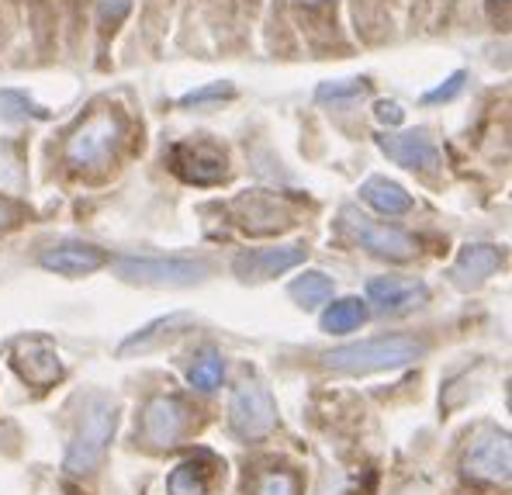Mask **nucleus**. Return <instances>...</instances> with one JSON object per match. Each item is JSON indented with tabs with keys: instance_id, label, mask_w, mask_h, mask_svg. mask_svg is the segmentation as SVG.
Listing matches in <instances>:
<instances>
[{
	"instance_id": "nucleus-1",
	"label": "nucleus",
	"mask_w": 512,
	"mask_h": 495,
	"mask_svg": "<svg viewBox=\"0 0 512 495\" xmlns=\"http://www.w3.org/2000/svg\"><path fill=\"white\" fill-rule=\"evenodd\" d=\"M426 357V343L416 336H374V340L346 343L322 354V364L329 371L343 374H371V371H391V367L416 364Z\"/></svg>"
},
{
	"instance_id": "nucleus-2",
	"label": "nucleus",
	"mask_w": 512,
	"mask_h": 495,
	"mask_svg": "<svg viewBox=\"0 0 512 495\" xmlns=\"http://www.w3.org/2000/svg\"><path fill=\"white\" fill-rule=\"evenodd\" d=\"M115 423H118L115 399L111 395H90L84 409H80V423L70 447H66L63 468L70 475H90L104 461V450H108L111 437H115Z\"/></svg>"
},
{
	"instance_id": "nucleus-3",
	"label": "nucleus",
	"mask_w": 512,
	"mask_h": 495,
	"mask_svg": "<svg viewBox=\"0 0 512 495\" xmlns=\"http://www.w3.org/2000/svg\"><path fill=\"white\" fill-rule=\"evenodd\" d=\"M115 274L128 284H146V288H191L208 277V264L180 257H122Z\"/></svg>"
},
{
	"instance_id": "nucleus-4",
	"label": "nucleus",
	"mask_w": 512,
	"mask_h": 495,
	"mask_svg": "<svg viewBox=\"0 0 512 495\" xmlns=\"http://www.w3.org/2000/svg\"><path fill=\"white\" fill-rule=\"evenodd\" d=\"M340 229L353 243H360L364 250H371L374 257H388V260H409L416 257V239L409 232L395 229L388 222H374L367 215H360L357 208H343L340 212Z\"/></svg>"
},
{
	"instance_id": "nucleus-5",
	"label": "nucleus",
	"mask_w": 512,
	"mask_h": 495,
	"mask_svg": "<svg viewBox=\"0 0 512 495\" xmlns=\"http://www.w3.org/2000/svg\"><path fill=\"white\" fill-rule=\"evenodd\" d=\"M229 423L243 440H260L277 426V402L260 381H243L232 392Z\"/></svg>"
},
{
	"instance_id": "nucleus-6",
	"label": "nucleus",
	"mask_w": 512,
	"mask_h": 495,
	"mask_svg": "<svg viewBox=\"0 0 512 495\" xmlns=\"http://www.w3.org/2000/svg\"><path fill=\"white\" fill-rule=\"evenodd\" d=\"M118 132H122V125H118V118L111 115V111L90 115L87 122L70 135V142H66V163L77 170L104 163L111 156V149H115Z\"/></svg>"
},
{
	"instance_id": "nucleus-7",
	"label": "nucleus",
	"mask_w": 512,
	"mask_h": 495,
	"mask_svg": "<svg viewBox=\"0 0 512 495\" xmlns=\"http://www.w3.org/2000/svg\"><path fill=\"white\" fill-rule=\"evenodd\" d=\"M11 364L21 374V381L32 388H52L63 378V360L59 350L45 336H21L11 347Z\"/></svg>"
},
{
	"instance_id": "nucleus-8",
	"label": "nucleus",
	"mask_w": 512,
	"mask_h": 495,
	"mask_svg": "<svg viewBox=\"0 0 512 495\" xmlns=\"http://www.w3.org/2000/svg\"><path fill=\"white\" fill-rule=\"evenodd\" d=\"M512 471V447L509 433L502 430H485L464 454V475L478 478V482H509Z\"/></svg>"
},
{
	"instance_id": "nucleus-9",
	"label": "nucleus",
	"mask_w": 512,
	"mask_h": 495,
	"mask_svg": "<svg viewBox=\"0 0 512 495\" xmlns=\"http://www.w3.org/2000/svg\"><path fill=\"white\" fill-rule=\"evenodd\" d=\"M170 163L180 180L198 184V187L218 184V180L229 177L225 153H218V149L208 146V142H177V146L170 149Z\"/></svg>"
},
{
	"instance_id": "nucleus-10",
	"label": "nucleus",
	"mask_w": 512,
	"mask_h": 495,
	"mask_svg": "<svg viewBox=\"0 0 512 495\" xmlns=\"http://www.w3.org/2000/svg\"><path fill=\"white\" fill-rule=\"evenodd\" d=\"M187 430V409L173 395H156L142 409V437L153 447H173Z\"/></svg>"
},
{
	"instance_id": "nucleus-11",
	"label": "nucleus",
	"mask_w": 512,
	"mask_h": 495,
	"mask_svg": "<svg viewBox=\"0 0 512 495\" xmlns=\"http://www.w3.org/2000/svg\"><path fill=\"white\" fill-rule=\"evenodd\" d=\"M381 153L388 160H395L398 167L405 170H436L440 167V149L436 142L429 139L426 129H416V132H398V135H381L378 139Z\"/></svg>"
},
{
	"instance_id": "nucleus-12",
	"label": "nucleus",
	"mask_w": 512,
	"mask_h": 495,
	"mask_svg": "<svg viewBox=\"0 0 512 495\" xmlns=\"http://www.w3.org/2000/svg\"><path fill=\"white\" fill-rule=\"evenodd\" d=\"M367 298L378 312H412L429 302V288L416 277H374L367 281Z\"/></svg>"
},
{
	"instance_id": "nucleus-13",
	"label": "nucleus",
	"mask_w": 512,
	"mask_h": 495,
	"mask_svg": "<svg viewBox=\"0 0 512 495\" xmlns=\"http://www.w3.org/2000/svg\"><path fill=\"white\" fill-rule=\"evenodd\" d=\"M301 260H305V246H270V250L239 253L232 260V270H236L239 281H267V277H277L284 270L298 267Z\"/></svg>"
},
{
	"instance_id": "nucleus-14",
	"label": "nucleus",
	"mask_w": 512,
	"mask_h": 495,
	"mask_svg": "<svg viewBox=\"0 0 512 495\" xmlns=\"http://www.w3.org/2000/svg\"><path fill=\"white\" fill-rule=\"evenodd\" d=\"M499 267H502V250H499V246H492V243H468L461 253H457L454 264H450L447 277L457 284V288L471 291V288H478V284H485Z\"/></svg>"
},
{
	"instance_id": "nucleus-15",
	"label": "nucleus",
	"mask_w": 512,
	"mask_h": 495,
	"mask_svg": "<svg viewBox=\"0 0 512 495\" xmlns=\"http://www.w3.org/2000/svg\"><path fill=\"white\" fill-rule=\"evenodd\" d=\"M39 264L45 270H56V274H66V277H84V274H94V270H101L108 264V257H104V250H97V246L90 243H56L49 246V250L39 253Z\"/></svg>"
},
{
	"instance_id": "nucleus-16",
	"label": "nucleus",
	"mask_w": 512,
	"mask_h": 495,
	"mask_svg": "<svg viewBox=\"0 0 512 495\" xmlns=\"http://www.w3.org/2000/svg\"><path fill=\"white\" fill-rule=\"evenodd\" d=\"M215 471H218V464L212 454L191 457V461L173 468V475L167 478V489L170 495H212Z\"/></svg>"
},
{
	"instance_id": "nucleus-17",
	"label": "nucleus",
	"mask_w": 512,
	"mask_h": 495,
	"mask_svg": "<svg viewBox=\"0 0 512 495\" xmlns=\"http://www.w3.org/2000/svg\"><path fill=\"white\" fill-rule=\"evenodd\" d=\"M360 198L381 215H405L412 208V194H405V187L388 177H367L360 187Z\"/></svg>"
},
{
	"instance_id": "nucleus-18",
	"label": "nucleus",
	"mask_w": 512,
	"mask_h": 495,
	"mask_svg": "<svg viewBox=\"0 0 512 495\" xmlns=\"http://www.w3.org/2000/svg\"><path fill=\"white\" fill-rule=\"evenodd\" d=\"M288 291L301 309H319V305H326L333 298V277L322 274V270H305V274L291 281Z\"/></svg>"
},
{
	"instance_id": "nucleus-19",
	"label": "nucleus",
	"mask_w": 512,
	"mask_h": 495,
	"mask_svg": "<svg viewBox=\"0 0 512 495\" xmlns=\"http://www.w3.org/2000/svg\"><path fill=\"white\" fill-rule=\"evenodd\" d=\"M367 322V305L360 298H340L322 312V329L326 333H353Z\"/></svg>"
},
{
	"instance_id": "nucleus-20",
	"label": "nucleus",
	"mask_w": 512,
	"mask_h": 495,
	"mask_svg": "<svg viewBox=\"0 0 512 495\" xmlns=\"http://www.w3.org/2000/svg\"><path fill=\"white\" fill-rule=\"evenodd\" d=\"M222 374H225V364L215 350H205V354L194 357L191 367H187V381H191L198 392H215V388L222 385Z\"/></svg>"
},
{
	"instance_id": "nucleus-21",
	"label": "nucleus",
	"mask_w": 512,
	"mask_h": 495,
	"mask_svg": "<svg viewBox=\"0 0 512 495\" xmlns=\"http://www.w3.org/2000/svg\"><path fill=\"white\" fill-rule=\"evenodd\" d=\"M184 322H191V315H184V312H177V315H167V319H156V322H149L146 329H139L135 336H128V340L118 347V354H132V350H149L156 340H160L163 333H173L177 326H184Z\"/></svg>"
},
{
	"instance_id": "nucleus-22",
	"label": "nucleus",
	"mask_w": 512,
	"mask_h": 495,
	"mask_svg": "<svg viewBox=\"0 0 512 495\" xmlns=\"http://www.w3.org/2000/svg\"><path fill=\"white\" fill-rule=\"evenodd\" d=\"M0 115L18 122V118H49V111L39 108L35 101H28L21 90H0Z\"/></svg>"
},
{
	"instance_id": "nucleus-23",
	"label": "nucleus",
	"mask_w": 512,
	"mask_h": 495,
	"mask_svg": "<svg viewBox=\"0 0 512 495\" xmlns=\"http://www.w3.org/2000/svg\"><path fill=\"white\" fill-rule=\"evenodd\" d=\"M0 184H4L7 191H21V187H25L21 156H18V149H14L7 139H0Z\"/></svg>"
},
{
	"instance_id": "nucleus-24",
	"label": "nucleus",
	"mask_w": 512,
	"mask_h": 495,
	"mask_svg": "<svg viewBox=\"0 0 512 495\" xmlns=\"http://www.w3.org/2000/svg\"><path fill=\"white\" fill-rule=\"evenodd\" d=\"M256 495H298V478L291 471H270L256 482Z\"/></svg>"
},
{
	"instance_id": "nucleus-25",
	"label": "nucleus",
	"mask_w": 512,
	"mask_h": 495,
	"mask_svg": "<svg viewBox=\"0 0 512 495\" xmlns=\"http://www.w3.org/2000/svg\"><path fill=\"white\" fill-rule=\"evenodd\" d=\"M367 90V80H340V84H322L315 90L319 101H343V97H357Z\"/></svg>"
},
{
	"instance_id": "nucleus-26",
	"label": "nucleus",
	"mask_w": 512,
	"mask_h": 495,
	"mask_svg": "<svg viewBox=\"0 0 512 495\" xmlns=\"http://www.w3.org/2000/svg\"><path fill=\"white\" fill-rule=\"evenodd\" d=\"M461 87H464V73H454V77L443 80V87L429 90L426 101H429V104H436V101H450V97H454V94H461Z\"/></svg>"
},
{
	"instance_id": "nucleus-27",
	"label": "nucleus",
	"mask_w": 512,
	"mask_h": 495,
	"mask_svg": "<svg viewBox=\"0 0 512 495\" xmlns=\"http://www.w3.org/2000/svg\"><path fill=\"white\" fill-rule=\"evenodd\" d=\"M232 87L229 84H215V87H205V90H194V94H184L180 104H201V101H215V97H229Z\"/></svg>"
},
{
	"instance_id": "nucleus-28",
	"label": "nucleus",
	"mask_w": 512,
	"mask_h": 495,
	"mask_svg": "<svg viewBox=\"0 0 512 495\" xmlns=\"http://www.w3.org/2000/svg\"><path fill=\"white\" fill-rule=\"evenodd\" d=\"M374 115H378V122L384 125H402L405 111H402V104H395V101H378L374 104Z\"/></svg>"
},
{
	"instance_id": "nucleus-29",
	"label": "nucleus",
	"mask_w": 512,
	"mask_h": 495,
	"mask_svg": "<svg viewBox=\"0 0 512 495\" xmlns=\"http://www.w3.org/2000/svg\"><path fill=\"white\" fill-rule=\"evenodd\" d=\"M18 219H21L18 205H14V201H7V198H0V232L11 229V225H18Z\"/></svg>"
},
{
	"instance_id": "nucleus-30",
	"label": "nucleus",
	"mask_w": 512,
	"mask_h": 495,
	"mask_svg": "<svg viewBox=\"0 0 512 495\" xmlns=\"http://www.w3.org/2000/svg\"><path fill=\"white\" fill-rule=\"evenodd\" d=\"M298 4H322V0H298Z\"/></svg>"
}]
</instances>
